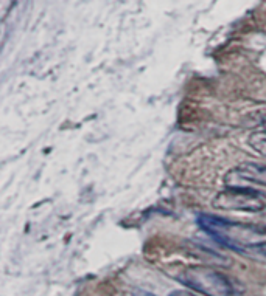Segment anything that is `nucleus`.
<instances>
[{
  "label": "nucleus",
  "mask_w": 266,
  "mask_h": 296,
  "mask_svg": "<svg viewBox=\"0 0 266 296\" xmlns=\"http://www.w3.org/2000/svg\"><path fill=\"white\" fill-rule=\"evenodd\" d=\"M198 225L215 241L232 250L243 251L244 248H266V229L261 226L232 222L210 214H201L198 217Z\"/></svg>",
  "instance_id": "obj_1"
},
{
  "label": "nucleus",
  "mask_w": 266,
  "mask_h": 296,
  "mask_svg": "<svg viewBox=\"0 0 266 296\" xmlns=\"http://www.w3.org/2000/svg\"><path fill=\"white\" fill-rule=\"evenodd\" d=\"M178 279L189 288L206 296H232L234 285L223 273L206 265H195L182 270Z\"/></svg>",
  "instance_id": "obj_2"
},
{
  "label": "nucleus",
  "mask_w": 266,
  "mask_h": 296,
  "mask_svg": "<svg viewBox=\"0 0 266 296\" xmlns=\"http://www.w3.org/2000/svg\"><path fill=\"white\" fill-rule=\"evenodd\" d=\"M213 206L228 211L260 213L264 208V202L261 200V194L252 188H228L215 197Z\"/></svg>",
  "instance_id": "obj_3"
},
{
  "label": "nucleus",
  "mask_w": 266,
  "mask_h": 296,
  "mask_svg": "<svg viewBox=\"0 0 266 296\" xmlns=\"http://www.w3.org/2000/svg\"><path fill=\"white\" fill-rule=\"evenodd\" d=\"M224 183L228 188H249V185L266 186V164L243 163L226 174Z\"/></svg>",
  "instance_id": "obj_4"
},
{
  "label": "nucleus",
  "mask_w": 266,
  "mask_h": 296,
  "mask_svg": "<svg viewBox=\"0 0 266 296\" xmlns=\"http://www.w3.org/2000/svg\"><path fill=\"white\" fill-rule=\"evenodd\" d=\"M248 141L257 154L266 157V132H254Z\"/></svg>",
  "instance_id": "obj_5"
},
{
  "label": "nucleus",
  "mask_w": 266,
  "mask_h": 296,
  "mask_svg": "<svg viewBox=\"0 0 266 296\" xmlns=\"http://www.w3.org/2000/svg\"><path fill=\"white\" fill-rule=\"evenodd\" d=\"M170 296H196V294H193L187 290H174V291L170 293Z\"/></svg>",
  "instance_id": "obj_6"
},
{
  "label": "nucleus",
  "mask_w": 266,
  "mask_h": 296,
  "mask_svg": "<svg viewBox=\"0 0 266 296\" xmlns=\"http://www.w3.org/2000/svg\"><path fill=\"white\" fill-rule=\"evenodd\" d=\"M132 296H154V294L150 291H145V290H136Z\"/></svg>",
  "instance_id": "obj_7"
}]
</instances>
